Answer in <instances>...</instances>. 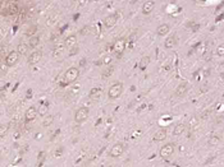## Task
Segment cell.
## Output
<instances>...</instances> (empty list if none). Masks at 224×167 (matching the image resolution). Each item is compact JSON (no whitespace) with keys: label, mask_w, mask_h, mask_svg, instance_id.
<instances>
[{"label":"cell","mask_w":224,"mask_h":167,"mask_svg":"<svg viewBox=\"0 0 224 167\" xmlns=\"http://www.w3.org/2000/svg\"><path fill=\"white\" fill-rule=\"evenodd\" d=\"M80 85L77 84V85H73V87H72V89H70L69 91V92H68V96H70V97H76V96H77L78 94V92H80Z\"/></svg>","instance_id":"29"},{"label":"cell","mask_w":224,"mask_h":167,"mask_svg":"<svg viewBox=\"0 0 224 167\" xmlns=\"http://www.w3.org/2000/svg\"><path fill=\"white\" fill-rule=\"evenodd\" d=\"M63 153V147H59L57 150H55V157H60Z\"/></svg>","instance_id":"37"},{"label":"cell","mask_w":224,"mask_h":167,"mask_svg":"<svg viewBox=\"0 0 224 167\" xmlns=\"http://www.w3.org/2000/svg\"><path fill=\"white\" fill-rule=\"evenodd\" d=\"M92 32H94V28H92L91 26H85V27H82V28L80 29V35L82 36H89L91 35Z\"/></svg>","instance_id":"23"},{"label":"cell","mask_w":224,"mask_h":167,"mask_svg":"<svg viewBox=\"0 0 224 167\" xmlns=\"http://www.w3.org/2000/svg\"><path fill=\"white\" fill-rule=\"evenodd\" d=\"M113 72H114V66H113V65H109L108 69H105V70L102 72V78H104V79H108V78L113 74Z\"/></svg>","instance_id":"27"},{"label":"cell","mask_w":224,"mask_h":167,"mask_svg":"<svg viewBox=\"0 0 224 167\" xmlns=\"http://www.w3.org/2000/svg\"><path fill=\"white\" fill-rule=\"evenodd\" d=\"M37 109L36 107H34V106H31L30 109H27V111H26V114H24V121L28 124V122H31V121H34L35 120V117L37 116Z\"/></svg>","instance_id":"8"},{"label":"cell","mask_w":224,"mask_h":167,"mask_svg":"<svg viewBox=\"0 0 224 167\" xmlns=\"http://www.w3.org/2000/svg\"><path fill=\"white\" fill-rule=\"evenodd\" d=\"M176 45H177V37H176V35L169 36L168 39L165 40V42H164V46H165L167 48H172L173 46H176Z\"/></svg>","instance_id":"18"},{"label":"cell","mask_w":224,"mask_h":167,"mask_svg":"<svg viewBox=\"0 0 224 167\" xmlns=\"http://www.w3.org/2000/svg\"><path fill=\"white\" fill-rule=\"evenodd\" d=\"M37 112L40 114V116H45L47 115V112H49V106L46 104H42L39 106V109H37Z\"/></svg>","instance_id":"24"},{"label":"cell","mask_w":224,"mask_h":167,"mask_svg":"<svg viewBox=\"0 0 224 167\" xmlns=\"http://www.w3.org/2000/svg\"><path fill=\"white\" fill-rule=\"evenodd\" d=\"M101 93H102V89L100 88V87H95V88H92L91 91H90V93H89V97L91 100H97L99 97L101 96Z\"/></svg>","instance_id":"15"},{"label":"cell","mask_w":224,"mask_h":167,"mask_svg":"<svg viewBox=\"0 0 224 167\" xmlns=\"http://www.w3.org/2000/svg\"><path fill=\"white\" fill-rule=\"evenodd\" d=\"M19 60V54L18 51H15V50H12L10 52H8V56L5 57V65L7 66H14L15 64L18 63Z\"/></svg>","instance_id":"4"},{"label":"cell","mask_w":224,"mask_h":167,"mask_svg":"<svg viewBox=\"0 0 224 167\" xmlns=\"http://www.w3.org/2000/svg\"><path fill=\"white\" fill-rule=\"evenodd\" d=\"M78 75H80V69L78 68H69L67 72L64 73V77H63V82H62V87H64L65 84H70V83H73L77 80L78 78Z\"/></svg>","instance_id":"1"},{"label":"cell","mask_w":224,"mask_h":167,"mask_svg":"<svg viewBox=\"0 0 224 167\" xmlns=\"http://www.w3.org/2000/svg\"><path fill=\"white\" fill-rule=\"evenodd\" d=\"M122 92H123V84L121 82H115V83H113L110 85V88H109L108 97L110 100H115L122 94Z\"/></svg>","instance_id":"2"},{"label":"cell","mask_w":224,"mask_h":167,"mask_svg":"<svg viewBox=\"0 0 224 167\" xmlns=\"http://www.w3.org/2000/svg\"><path fill=\"white\" fill-rule=\"evenodd\" d=\"M39 44H40V37L39 36H34V37L30 39V42H28L30 47H36Z\"/></svg>","instance_id":"28"},{"label":"cell","mask_w":224,"mask_h":167,"mask_svg":"<svg viewBox=\"0 0 224 167\" xmlns=\"http://www.w3.org/2000/svg\"><path fill=\"white\" fill-rule=\"evenodd\" d=\"M41 57H42V52L41 51H34L30 55V57H28V64L30 65H35V64H37V63H40V60H41Z\"/></svg>","instance_id":"10"},{"label":"cell","mask_w":224,"mask_h":167,"mask_svg":"<svg viewBox=\"0 0 224 167\" xmlns=\"http://www.w3.org/2000/svg\"><path fill=\"white\" fill-rule=\"evenodd\" d=\"M53 121H54V116H46L45 117V120H44V122H42V126H49V125H51V124H53Z\"/></svg>","instance_id":"31"},{"label":"cell","mask_w":224,"mask_h":167,"mask_svg":"<svg viewBox=\"0 0 224 167\" xmlns=\"http://www.w3.org/2000/svg\"><path fill=\"white\" fill-rule=\"evenodd\" d=\"M64 48H65V45H64V44H60V45H55V47L53 48V56L55 57V59H58V57H59V56H60L62 54H63Z\"/></svg>","instance_id":"17"},{"label":"cell","mask_w":224,"mask_h":167,"mask_svg":"<svg viewBox=\"0 0 224 167\" xmlns=\"http://www.w3.org/2000/svg\"><path fill=\"white\" fill-rule=\"evenodd\" d=\"M174 143H167L165 145H163V147L160 148V152H159V154H160V157L161 158H169L170 156L173 154V152H174Z\"/></svg>","instance_id":"5"},{"label":"cell","mask_w":224,"mask_h":167,"mask_svg":"<svg viewBox=\"0 0 224 167\" xmlns=\"http://www.w3.org/2000/svg\"><path fill=\"white\" fill-rule=\"evenodd\" d=\"M59 13H53V14H50V17L47 18V20H46V24L47 26H53V24H57V22L59 20Z\"/></svg>","instance_id":"19"},{"label":"cell","mask_w":224,"mask_h":167,"mask_svg":"<svg viewBox=\"0 0 224 167\" xmlns=\"http://www.w3.org/2000/svg\"><path fill=\"white\" fill-rule=\"evenodd\" d=\"M64 45H65V47H74L76 45H77V36L76 35H69L67 39L64 40Z\"/></svg>","instance_id":"12"},{"label":"cell","mask_w":224,"mask_h":167,"mask_svg":"<svg viewBox=\"0 0 224 167\" xmlns=\"http://www.w3.org/2000/svg\"><path fill=\"white\" fill-rule=\"evenodd\" d=\"M154 7H155V3L154 2H151V0H149V2H145L144 5H142V13L145 15L150 14L152 10H154Z\"/></svg>","instance_id":"13"},{"label":"cell","mask_w":224,"mask_h":167,"mask_svg":"<svg viewBox=\"0 0 224 167\" xmlns=\"http://www.w3.org/2000/svg\"><path fill=\"white\" fill-rule=\"evenodd\" d=\"M78 52V47L77 46H74V47H72L70 48V51H69V55L70 56H73V55H76V54Z\"/></svg>","instance_id":"35"},{"label":"cell","mask_w":224,"mask_h":167,"mask_svg":"<svg viewBox=\"0 0 224 167\" xmlns=\"http://www.w3.org/2000/svg\"><path fill=\"white\" fill-rule=\"evenodd\" d=\"M110 61H112V55H106L102 60V63L105 64V65H110Z\"/></svg>","instance_id":"34"},{"label":"cell","mask_w":224,"mask_h":167,"mask_svg":"<svg viewBox=\"0 0 224 167\" xmlns=\"http://www.w3.org/2000/svg\"><path fill=\"white\" fill-rule=\"evenodd\" d=\"M186 130V125L184 124H177L176 126H174V130H173V134L174 135H181V134H183Z\"/></svg>","instance_id":"21"},{"label":"cell","mask_w":224,"mask_h":167,"mask_svg":"<svg viewBox=\"0 0 224 167\" xmlns=\"http://www.w3.org/2000/svg\"><path fill=\"white\" fill-rule=\"evenodd\" d=\"M89 114H90V110H89V107H81V109H78L77 111H76V114H74V120L76 122H83L87 120V117H89Z\"/></svg>","instance_id":"3"},{"label":"cell","mask_w":224,"mask_h":167,"mask_svg":"<svg viewBox=\"0 0 224 167\" xmlns=\"http://www.w3.org/2000/svg\"><path fill=\"white\" fill-rule=\"evenodd\" d=\"M59 37H60V35H59V33H54L51 37H50V41L51 42H54V41H57L58 39H59Z\"/></svg>","instance_id":"38"},{"label":"cell","mask_w":224,"mask_h":167,"mask_svg":"<svg viewBox=\"0 0 224 167\" xmlns=\"http://www.w3.org/2000/svg\"><path fill=\"white\" fill-rule=\"evenodd\" d=\"M149 63H150L149 56H144L142 59H141V61H140V69L141 70H145V69L147 68V65H149Z\"/></svg>","instance_id":"26"},{"label":"cell","mask_w":224,"mask_h":167,"mask_svg":"<svg viewBox=\"0 0 224 167\" xmlns=\"http://www.w3.org/2000/svg\"><path fill=\"white\" fill-rule=\"evenodd\" d=\"M169 31H170V26L169 24H160L156 28V35L157 36H164V35H167Z\"/></svg>","instance_id":"16"},{"label":"cell","mask_w":224,"mask_h":167,"mask_svg":"<svg viewBox=\"0 0 224 167\" xmlns=\"http://www.w3.org/2000/svg\"><path fill=\"white\" fill-rule=\"evenodd\" d=\"M216 55L218 56H224V44L219 45L216 47Z\"/></svg>","instance_id":"33"},{"label":"cell","mask_w":224,"mask_h":167,"mask_svg":"<svg viewBox=\"0 0 224 167\" xmlns=\"http://www.w3.org/2000/svg\"><path fill=\"white\" fill-rule=\"evenodd\" d=\"M187 88H188L187 83H186V82H182V83L177 87V89H176V96H178V97L184 96L186 92H187Z\"/></svg>","instance_id":"14"},{"label":"cell","mask_w":224,"mask_h":167,"mask_svg":"<svg viewBox=\"0 0 224 167\" xmlns=\"http://www.w3.org/2000/svg\"><path fill=\"white\" fill-rule=\"evenodd\" d=\"M28 47H30V45H28V44H24V42H21V44L18 45V47H17V51H18V54H19V55H26V54L28 52Z\"/></svg>","instance_id":"20"},{"label":"cell","mask_w":224,"mask_h":167,"mask_svg":"<svg viewBox=\"0 0 224 167\" xmlns=\"http://www.w3.org/2000/svg\"><path fill=\"white\" fill-rule=\"evenodd\" d=\"M44 156H45V153L44 152H40L39 153V162H37V166H40L42 163V161H44Z\"/></svg>","instance_id":"36"},{"label":"cell","mask_w":224,"mask_h":167,"mask_svg":"<svg viewBox=\"0 0 224 167\" xmlns=\"http://www.w3.org/2000/svg\"><path fill=\"white\" fill-rule=\"evenodd\" d=\"M37 31V27L36 26H31V27H28V28H27V31H26V35L30 37H34V35H35V32Z\"/></svg>","instance_id":"30"},{"label":"cell","mask_w":224,"mask_h":167,"mask_svg":"<svg viewBox=\"0 0 224 167\" xmlns=\"http://www.w3.org/2000/svg\"><path fill=\"white\" fill-rule=\"evenodd\" d=\"M3 13H8L9 15H12V14H17V13H18V7H17V4H9L7 10H4V9H3Z\"/></svg>","instance_id":"22"},{"label":"cell","mask_w":224,"mask_h":167,"mask_svg":"<svg viewBox=\"0 0 224 167\" xmlns=\"http://www.w3.org/2000/svg\"><path fill=\"white\" fill-rule=\"evenodd\" d=\"M190 124H191V126L196 125V124H197V119H196V117H192V119L190 120Z\"/></svg>","instance_id":"39"},{"label":"cell","mask_w":224,"mask_h":167,"mask_svg":"<svg viewBox=\"0 0 224 167\" xmlns=\"http://www.w3.org/2000/svg\"><path fill=\"white\" fill-rule=\"evenodd\" d=\"M124 48H125V40L124 39H119V40H117L115 42H114L113 51L117 54L118 57H121V55H122L123 51H124Z\"/></svg>","instance_id":"6"},{"label":"cell","mask_w":224,"mask_h":167,"mask_svg":"<svg viewBox=\"0 0 224 167\" xmlns=\"http://www.w3.org/2000/svg\"><path fill=\"white\" fill-rule=\"evenodd\" d=\"M222 78H224V73H223V74H222Z\"/></svg>","instance_id":"40"},{"label":"cell","mask_w":224,"mask_h":167,"mask_svg":"<svg viewBox=\"0 0 224 167\" xmlns=\"http://www.w3.org/2000/svg\"><path fill=\"white\" fill-rule=\"evenodd\" d=\"M165 138H167V129H159L154 134V137H152L154 142H163Z\"/></svg>","instance_id":"11"},{"label":"cell","mask_w":224,"mask_h":167,"mask_svg":"<svg viewBox=\"0 0 224 167\" xmlns=\"http://www.w3.org/2000/svg\"><path fill=\"white\" fill-rule=\"evenodd\" d=\"M123 152H124V145H123L122 143H115V144H114L113 147H112L109 154H110V157L117 158V157H119V156H122Z\"/></svg>","instance_id":"7"},{"label":"cell","mask_w":224,"mask_h":167,"mask_svg":"<svg viewBox=\"0 0 224 167\" xmlns=\"http://www.w3.org/2000/svg\"><path fill=\"white\" fill-rule=\"evenodd\" d=\"M117 15L115 14H110V15H108V17L104 19V26H105V28H108V29H110V28H113L114 26L117 24Z\"/></svg>","instance_id":"9"},{"label":"cell","mask_w":224,"mask_h":167,"mask_svg":"<svg viewBox=\"0 0 224 167\" xmlns=\"http://www.w3.org/2000/svg\"><path fill=\"white\" fill-rule=\"evenodd\" d=\"M8 129H9V125H7V124H3V125L0 126V137L4 138L5 134H7V131H8Z\"/></svg>","instance_id":"32"},{"label":"cell","mask_w":224,"mask_h":167,"mask_svg":"<svg viewBox=\"0 0 224 167\" xmlns=\"http://www.w3.org/2000/svg\"><path fill=\"white\" fill-rule=\"evenodd\" d=\"M219 142H220V138L219 137L213 135V137L209 138V141H207V145H209V147H214V145L219 144Z\"/></svg>","instance_id":"25"}]
</instances>
